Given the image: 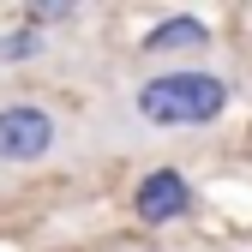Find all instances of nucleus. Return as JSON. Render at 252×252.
Masks as SVG:
<instances>
[{
	"label": "nucleus",
	"mask_w": 252,
	"mask_h": 252,
	"mask_svg": "<svg viewBox=\"0 0 252 252\" xmlns=\"http://www.w3.org/2000/svg\"><path fill=\"white\" fill-rule=\"evenodd\" d=\"M234 96L228 72H210V66H162L138 84H126L120 96V120L126 132H192V126L222 120Z\"/></svg>",
	"instance_id": "1"
},
{
	"label": "nucleus",
	"mask_w": 252,
	"mask_h": 252,
	"mask_svg": "<svg viewBox=\"0 0 252 252\" xmlns=\"http://www.w3.org/2000/svg\"><path fill=\"white\" fill-rule=\"evenodd\" d=\"M60 144V120L36 102H6L0 108V168H30L54 156Z\"/></svg>",
	"instance_id": "2"
},
{
	"label": "nucleus",
	"mask_w": 252,
	"mask_h": 252,
	"mask_svg": "<svg viewBox=\"0 0 252 252\" xmlns=\"http://www.w3.org/2000/svg\"><path fill=\"white\" fill-rule=\"evenodd\" d=\"M132 210L144 216L150 228H156V222H180V216L192 210V186H186L180 168H150V174L138 180V192H132Z\"/></svg>",
	"instance_id": "3"
},
{
	"label": "nucleus",
	"mask_w": 252,
	"mask_h": 252,
	"mask_svg": "<svg viewBox=\"0 0 252 252\" xmlns=\"http://www.w3.org/2000/svg\"><path fill=\"white\" fill-rule=\"evenodd\" d=\"M204 42H210L204 18L174 12V18H162V24H150V30H144V60H180V54H198Z\"/></svg>",
	"instance_id": "4"
},
{
	"label": "nucleus",
	"mask_w": 252,
	"mask_h": 252,
	"mask_svg": "<svg viewBox=\"0 0 252 252\" xmlns=\"http://www.w3.org/2000/svg\"><path fill=\"white\" fill-rule=\"evenodd\" d=\"M36 48H42V36H36V30H12V36L0 42V60H30Z\"/></svg>",
	"instance_id": "5"
}]
</instances>
